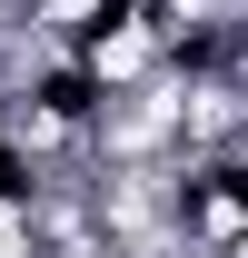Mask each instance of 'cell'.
<instances>
[{"mask_svg": "<svg viewBox=\"0 0 248 258\" xmlns=\"http://www.w3.org/2000/svg\"><path fill=\"white\" fill-rule=\"evenodd\" d=\"M30 248V209H20V189H0V258Z\"/></svg>", "mask_w": 248, "mask_h": 258, "instance_id": "1", "label": "cell"}]
</instances>
